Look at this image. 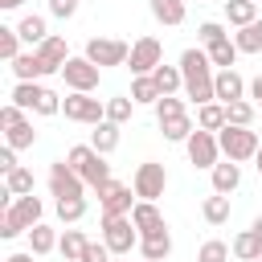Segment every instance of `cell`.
<instances>
[{
	"label": "cell",
	"instance_id": "obj_1",
	"mask_svg": "<svg viewBox=\"0 0 262 262\" xmlns=\"http://www.w3.org/2000/svg\"><path fill=\"white\" fill-rule=\"evenodd\" d=\"M180 74H184V98H192L196 106L217 102V90H213L217 74H213V61H209L205 49H196V45L184 49L180 53Z\"/></svg>",
	"mask_w": 262,
	"mask_h": 262
},
{
	"label": "cell",
	"instance_id": "obj_2",
	"mask_svg": "<svg viewBox=\"0 0 262 262\" xmlns=\"http://www.w3.org/2000/svg\"><path fill=\"white\" fill-rule=\"evenodd\" d=\"M66 164H70V168H74V172H78V176H82V180H86L94 192H98L106 180H115V176H111V164H106V156H98L90 143H78V147H70V151H66Z\"/></svg>",
	"mask_w": 262,
	"mask_h": 262
},
{
	"label": "cell",
	"instance_id": "obj_3",
	"mask_svg": "<svg viewBox=\"0 0 262 262\" xmlns=\"http://www.w3.org/2000/svg\"><path fill=\"white\" fill-rule=\"evenodd\" d=\"M217 143H221V156H225V160H233V164L254 160V156H258V147H262L258 131H250V127H229V123L217 131Z\"/></svg>",
	"mask_w": 262,
	"mask_h": 262
},
{
	"label": "cell",
	"instance_id": "obj_4",
	"mask_svg": "<svg viewBox=\"0 0 262 262\" xmlns=\"http://www.w3.org/2000/svg\"><path fill=\"white\" fill-rule=\"evenodd\" d=\"M102 242L115 258H127L139 246V229H135L131 217H102Z\"/></svg>",
	"mask_w": 262,
	"mask_h": 262
},
{
	"label": "cell",
	"instance_id": "obj_5",
	"mask_svg": "<svg viewBox=\"0 0 262 262\" xmlns=\"http://www.w3.org/2000/svg\"><path fill=\"white\" fill-rule=\"evenodd\" d=\"M61 115H66L70 123L98 127V123L106 119V102H102V98H90V94H78V90H70V94L61 98Z\"/></svg>",
	"mask_w": 262,
	"mask_h": 262
},
{
	"label": "cell",
	"instance_id": "obj_6",
	"mask_svg": "<svg viewBox=\"0 0 262 262\" xmlns=\"http://www.w3.org/2000/svg\"><path fill=\"white\" fill-rule=\"evenodd\" d=\"M82 57H90L98 70H102V66H127L131 45H127V41H119V37H90Z\"/></svg>",
	"mask_w": 262,
	"mask_h": 262
},
{
	"label": "cell",
	"instance_id": "obj_7",
	"mask_svg": "<svg viewBox=\"0 0 262 262\" xmlns=\"http://www.w3.org/2000/svg\"><path fill=\"white\" fill-rule=\"evenodd\" d=\"M131 188H135L139 201H156V196H164V188H168V168L156 164V160L139 164L135 176H131Z\"/></svg>",
	"mask_w": 262,
	"mask_h": 262
},
{
	"label": "cell",
	"instance_id": "obj_8",
	"mask_svg": "<svg viewBox=\"0 0 262 262\" xmlns=\"http://www.w3.org/2000/svg\"><path fill=\"white\" fill-rule=\"evenodd\" d=\"M135 188L131 184H123V180H106L102 188H98V209H102V217H131V209H135Z\"/></svg>",
	"mask_w": 262,
	"mask_h": 262
},
{
	"label": "cell",
	"instance_id": "obj_9",
	"mask_svg": "<svg viewBox=\"0 0 262 262\" xmlns=\"http://www.w3.org/2000/svg\"><path fill=\"white\" fill-rule=\"evenodd\" d=\"M184 151H188V164H192V168H209V172H213L217 160H221V143H217V135H213V131H201V127L188 135Z\"/></svg>",
	"mask_w": 262,
	"mask_h": 262
},
{
	"label": "cell",
	"instance_id": "obj_10",
	"mask_svg": "<svg viewBox=\"0 0 262 262\" xmlns=\"http://www.w3.org/2000/svg\"><path fill=\"white\" fill-rule=\"evenodd\" d=\"M98 74H102V70H98L90 57H70V61L61 66L66 86L78 90V94H94V90H98Z\"/></svg>",
	"mask_w": 262,
	"mask_h": 262
},
{
	"label": "cell",
	"instance_id": "obj_11",
	"mask_svg": "<svg viewBox=\"0 0 262 262\" xmlns=\"http://www.w3.org/2000/svg\"><path fill=\"white\" fill-rule=\"evenodd\" d=\"M127 66H131V74H135V78H143V74H156V66H164V45H160L156 37H139V41L131 45V57H127Z\"/></svg>",
	"mask_w": 262,
	"mask_h": 262
},
{
	"label": "cell",
	"instance_id": "obj_12",
	"mask_svg": "<svg viewBox=\"0 0 262 262\" xmlns=\"http://www.w3.org/2000/svg\"><path fill=\"white\" fill-rule=\"evenodd\" d=\"M82 188H86V180H82L66 160H53V164H49V192H53L57 201H66V196H82Z\"/></svg>",
	"mask_w": 262,
	"mask_h": 262
},
{
	"label": "cell",
	"instance_id": "obj_13",
	"mask_svg": "<svg viewBox=\"0 0 262 262\" xmlns=\"http://www.w3.org/2000/svg\"><path fill=\"white\" fill-rule=\"evenodd\" d=\"M213 90H217V102H242V98H250V82L237 74V70H217V82H213Z\"/></svg>",
	"mask_w": 262,
	"mask_h": 262
},
{
	"label": "cell",
	"instance_id": "obj_14",
	"mask_svg": "<svg viewBox=\"0 0 262 262\" xmlns=\"http://www.w3.org/2000/svg\"><path fill=\"white\" fill-rule=\"evenodd\" d=\"M131 221H135L139 237H151V233H164V229H168V221H164V213L156 209V201H135Z\"/></svg>",
	"mask_w": 262,
	"mask_h": 262
},
{
	"label": "cell",
	"instance_id": "obj_15",
	"mask_svg": "<svg viewBox=\"0 0 262 262\" xmlns=\"http://www.w3.org/2000/svg\"><path fill=\"white\" fill-rule=\"evenodd\" d=\"M37 57L45 61V70H49V74H61V66L70 61V49H66V37H53V33H49V37H45V41L37 45Z\"/></svg>",
	"mask_w": 262,
	"mask_h": 262
},
{
	"label": "cell",
	"instance_id": "obj_16",
	"mask_svg": "<svg viewBox=\"0 0 262 262\" xmlns=\"http://www.w3.org/2000/svg\"><path fill=\"white\" fill-rule=\"evenodd\" d=\"M45 90H49V86H41V82H16L8 102H12V106H20V111H37V106H41V98H45Z\"/></svg>",
	"mask_w": 262,
	"mask_h": 262
},
{
	"label": "cell",
	"instance_id": "obj_17",
	"mask_svg": "<svg viewBox=\"0 0 262 262\" xmlns=\"http://www.w3.org/2000/svg\"><path fill=\"white\" fill-rule=\"evenodd\" d=\"M25 229H33V225H41V213H45V205H41V196H16L12 201V209H8Z\"/></svg>",
	"mask_w": 262,
	"mask_h": 262
},
{
	"label": "cell",
	"instance_id": "obj_18",
	"mask_svg": "<svg viewBox=\"0 0 262 262\" xmlns=\"http://www.w3.org/2000/svg\"><path fill=\"white\" fill-rule=\"evenodd\" d=\"M147 8H151V16L160 20V25H168V29H176V25H184V0H147Z\"/></svg>",
	"mask_w": 262,
	"mask_h": 262
},
{
	"label": "cell",
	"instance_id": "obj_19",
	"mask_svg": "<svg viewBox=\"0 0 262 262\" xmlns=\"http://www.w3.org/2000/svg\"><path fill=\"white\" fill-rule=\"evenodd\" d=\"M12 74H16V82H37V78H45L49 70H45V61L37 57V49H29V53H20V57L12 61Z\"/></svg>",
	"mask_w": 262,
	"mask_h": 262
},
{
	"label": "cell",
	"instance_id": "obj_20",
	"mask_svg": "<svg viewBox=\"0 0 262 262\" xmlns=\"http://www.w3.org/2000/svg\"><path fill=\"white\" fill-rule=\"evenodd\" d=\"M90 147L98 151V156H111L115 147H119V123H111V119H102L94 131H90Z\"/></svg>",
	"mask_w": 262,
	"mask_h": 262
},
{
	"label": "cell",
	"instance_id": "obj_21",
	"mask_svg": "<svg viewBox=\"0 0 262 262\" xmlns=\"http://www.w3.org/2000/svg\"><path fill=\"white\" fill-rule=\"evenodd\" d=\"M86 246H90V237H86L82 229H66L61 242H57V254H61V262H82Z\"/></svg>",
	"mask_w": 262,
	"mask_h": 262
},
{
	"label": "cell",
	"instance_id": "obj_22",
	"mask_svg": "<svg viewBox=\"0 0 262 262\" xmlns=\"http://www.w3.org/2000/svg\"><path fill=\"white\" fill-rule=\"evenodd\" d=\"M139 254H143V262H164V258L172 254V233L164 229V233L139 237Z\"/></svg>",
	"mask_w": 262,
	"mask_h": 262
},
{
	"label": "cell",
	"instance_id": "obj_23",
	"mask_svg": "<svg viewBox=\"0 0 262 262\" xmlns=\"http://www.w3.org/2000/svg\"><path fill=\"white\" fill-rule=\"evenodd\" d=\"M229 250H233V258H237V262H258V258H262V237H258L254 229H242V233L233 237V246H229Z\"/></svg>",
	"mask_w": 262,
	"mask_h": 262
},
{
	"label": "cell",
	"instance_id": "obj_24",
	"mask_svg": "<svg viewBox=\"0 0 262 262\" xmlns=\"http://www.w3.org/2000/svg\"><path fill=\"white\" fill-rule=\"evenodd\" d=\"M16 33H20V41L25 45H41L45 37H49V25H45V16H37V12H29V16H20V25H16Z\"/></svg>",
	"mask_w": 262,
	"mask_h": 262
},
{
	"label": "cell",
	"instance_id": "obj_25",
	"mask_svg": "<svg viewBox=\"0 0 262 262\" xmlns=\"http://www.w3.org/2000/svg\"><path fill=\"white\" fill-rule=\"evenodd\" d=\"M237 184H242V168H237L233 160H225V164H217V168H213V192L229 196Z\"/></svg>",
	"mask_w": 262,
	"mask_h": 262
},
{
	"label": "cell",
	"instance_id": "obj_26",
	"mask_svg": "<svg viewBox=\"0 0 262 262\" xmlns=\"http://www.w3.org/2000/svg\"><path fill=\"white\" fill-rule=\"evenodd\" d=\"M4 143H8L12 151H25V147H33V143H37V131H33V123H29V119H20V123L4 127Z\"/></svg>",
	"mask_w": 262,
	"mask_h": 262
},
{
	"label": "cell",
	"instance_id": "obj_27",
	"mask_svg": "<svg viewBox=\"0 0 262 262\" xmlns=\"http://www.w3.org/2000/svg\"><path fill=\"white\" fill-rule=\"evenodd\" d=\"M225 20L237 25V29H246V25L258 20V4L254 0H225Z\"/></svg>",
	"mask_w": 262,
	"mask_h": 262
},
{
	"label": "cell",
	"instance_id": "obj_28",
	"mask_svg": "<svg viewBox=\"0 0 262 262\" xmlns=\"http://www.w3.org/2000/svg\"><path fill=\"white\" fill-rule=\"evenodd\" d=\"M196 127L217 135V131L225 127V102H205V106H196Z\"/></svg>",
	"mask_w": 262,
	"mask_h": 262
},
{
	"label": "cell",
	"instance_id": "obj_29",
	"mask_svg": "<svg viewBox=\"0 0 262 262\" xmlns=\"http://www.w3.org/2000/svg\"><path fill=\"white\" fill-rule=\"evenodd\" d=\"M57 242H61V237H57V233H53V229H49L45 221L29 229V246H33V254H37V258H45V254H53V250H57Z\"/></svg>",
	"mask_w": 262,
	"mask_h": 262
},
{
	"label": "cell",
	"instance_id": "obj_30",
	"mask_svg": "<svg viewBox=\"0 0 262 262\" xmlns=\"http://www.w3.org/2000/svg\"><path fill=\"white\" fill-rule=\"evenodd\" d=\"M233 45H237V53H262V16L254 25H246V29H237Z\"/></svg>",
	"mask_w": 262,
	"mask_h": 262
},
{
	"label": "cell",
	"instance_id": "obj_31",
	"mask_svg": "<svg viewBox=\"0 0 262 262\" xmlns=\"http://www.w3.org/2000/svg\"><path fill=\"white\" fill-rule=\"evenodd\" d=\"M254 119H258V106H254L250 98L225 106V123H229V127H254Z\"/></svg>",
	"mask_w": 262,
	"mask_h": 262
},
{
	"label": "cell",
	"instance_id": "obj_32",
	"mask_svg": "<svg viewBox=\"0 0 262 262\" xmlns=\"http://www.w3.org/2000/svg\"><path fill=\"white\" fill-rule=\"evenodd\" d=\"M160 131H164V139H168V143H188V135H192L196 127H192V119H188V115H176V119H164V123H160Z\"/></svg>",
	"mask_w": 262,
	"mask_h": 262
},
{
	"label": "cell",
	"instance_id": "obj_33",
	"mask_svg": "<svg viewBox=\"0 0 262 262\" xmlns=\"http://www.w3.org/2000/svg\"><path fill=\"white\" fill-rule=\"evenodd\" d=\"M201 217H205L209 225H225V221H229V196H221V192L205 196V205H201Z\"/></svg>",
	"mask_w": 262,
	"mask_h": 262
},
{
	"label": "cell",
	"instance_id": "obj_34",
	"mask_svg": "<svg viewBox=\"0 0 262 262\" xmlns=\"http://www.w3.org/2000/svg\"><path fill=\"white\" fill-rule=\"evenodd\" d=\"M156 86H160V94H176V90H184V74H180V66H156Z\"/></svg>",
	"mask_w": 262,
	"mask_h": 262
},
{
	"label": "cell",
	"instance_id": "obj_35",
	"mask_svg": "<svg viewBox=\"0 0 262 262\" xmlns=\"http://www.w3.org/2000/svg\"><path fill=\"white\" fill-rule=\"evenodd\" d=\"M160 98H164V94H160V86H156L151 74H143V78L131 82V102H147V106H156Z\"/></svg>",
	"mask_w": 262,
	"mask_h": 262
},
{
	"label": "cell",
	"instance_id": "obj_36",
	"mask_svg": "<svg viewBox=\"0 0 262 262\" xmlns=\"http://www.w3.org/2000/svg\"><path fill=\"white\" fill-rule=\"evenodd\" d=\"M209 53V61L217 66V70H233V61H237V45H233V37H225V41H217L213 49H205Z\"/></svg>",
	"mask_w": 262,
	"mask_h": 262
},
{
	"label": "cell",
	"instance_id": "obj_37",
	"mask_svg": "<svg viewBox=\"0 0 262 262\" xmlns=\"http://www.w3.org/2000/svg\"><path fill=\"white\" fill-rule=\"evenodd\" d=\"M86 196H66V201H57V217L66 221V225H78L82 217H86Z\"/></svg>",
	"mask_w": 262,
	"mask_h": 262
},
{
	"label": "cell",
	"instance_id": "obj_38",
	"mask_svg": "<svg viewBox=\"0 0 262 262\" xmlns=\"http://www.w3.org/2000/svg\"><path fill=\"white\" fill-rule=\"evenodd\" d=\"M20 45H25V41H20V33H16V29H8V25H0V57H4L8 66L20 57Z\"/></svg>",
	"mask_w": 262,
	"mask_h": 262
},
{
	"label": "cell",
	"instance_id": "obj_39",
	"mask_svg": "<svg viewBox=\"0 0 262 262\" xmlns=\"http://www.w3.org/2000/svg\"><path fill=\"white\" fill-rule=\"evenodd\" d=\"M4 188H8L12 196H33V172H29V168L8 172V176H4Z\"/></svg>",
	"mask_w": 262,
	"mask_h": 262
},
{
	"label": "cell",
	"instance_id": "obj_40",
	"mask_svg": "<svg viewBox=\"0 0 262 262\" xmlns=\"http://www.w3.org/2000/svg\"><path fill=\"white\" fill-rule=\"evenodd\" d=\"M131 111H135V102H131V98H106V119H111V123H119V127H123V123L131 119Z\"/></svg>",
	"mask_w": 262,
	"mask_h": 262
},
{
	"label": "cell",
	"instance_id": "obj_41",
	"mask_svg": "<svg viewBox=\"0 0 262 262\" xmlns=\"http://www.w3.org/2000/svg\"><path fill=\"white\" fill-rule=\"evenodd\" d=\"M176 115H188V111H184V98H176V94H164V98L156 102V119L164 123V119H176Z\"/></svg>",
	"mask_w": 262,
	"mask_h": 262
},
{
	"label": "cell",
	"instance_id": "obj_42",
	"mask_svg": "<svg viewBox=\"0 0 262 262\" xmlns=\"http://www.w3.org/2000/svg\"><path fill=\"white\" fill-rule=\"evenodd\" d=\"M196 262H229V246L213 237V242H205V246L196 250Z\"/></svg>",
	"mask_w": 262,
	"mask_h": 262
},
{
	"label": "cell",
	"instance_id": "obj_43",
	"mask_svg": "<svg viewBox=\"0 0 262 262\" xmlns=\"http://www.w3.org/2000/svg\"><path fill=\"white\" fill-rule=\"evenodd\" d=\"M225 37H229V33H225L217 20H205V25L196 29V41H201L205 49H213V45H217V41H225Z\"/></svg>",
	"mask_w": 262,
	"mask_h": 262
},
{
	"label": "cell",
	"instance_id": "obj_44",
	"mask_svg": "<svg viewBox=\"0 0 262 262\" xmlns=\"http://www.w3.org/2000/svg\"><path fill=\"white\" fill-rule=\"evenodd\" d=\"M20 233H29V229H25V225L4 209V213H0V237H4V242H12V237H20Z\"/></svg>",
	"mask_w": 262,
	"mask_h": 262
},
{
	"label": "cell",
	"instance_id": "obj_45",
	"mask_svg": "<svg viewBox=\"0 0 262 262\" xmlns=\"http://www.w3.org/2000/svg\"><path fill=\"white\" fill-rule=\"evenodd\" d=\"M111 258H115V254L106 250V242H90L86 254H82V262H111Z\"/></svg>",
	"mask_w": 262,
	"mask_h": 262
},
{
	"label": "cell",
	"instance_id": "obj_46",
	"mask_svg": "<svg viewBox=\"0 0 262 262\" xmlns=\"http://www.w3.org/2000/svg\"><path fill=\"white\" fill-rule=\"evenodd\" d=\"M49 12H53L57 20H70V16L78 12V0H49Z\"/></svg>",
	"mask_w": 262,
	"mask_h": 262
},
{
	"label": "cell",
	"instance_id": "obj_47",
	"mask_svg": "<svg viewBox=\"0 0 262 262\" xmlns=\"http://www.w3.org/2000/svg\"><path fill=\"white\" fill-rule=\"evenodd\" d=\"M20 119H25V111H20V106H12V102H4V106H0V127H12V123H20Z\"/></svg>",
	"mask_w": 262,
	"mask_h": 262
},
{
	"label": "cell",
	"instance_id": "obj_48",
	"mask_svg": "<svg viewBox=\"0 0 262 262\" xmlns=\"http://www.w3.org/2000/svg\"><path fill=\"white\" fill-rule=\"evenodd\" d=\"M16 168H20V164H16V151L4 143V147H0V172L8 176V172H16Z\"/></svg>",
	"mask_w": 262,
	"mask_h": 262
},
{
	"label": "cell",
	"instance_id": "obj_49",
	"mask_svg": "<svg viewBox=\"0 0 262 262\" xmlns=\"http://www.w3.org/2000/svg\"><path fill=\"white\" fill-rule=\"evenodd\" d=\"M250 102L262 111V74H258V78H250Z\"/></svg>",
	"mask_w": 262,
	"mask_h": 262
},
{
	"label": "cell",
	"instance_id": "obj_50",
	"mask_svg": "<svg viewBox=\"0 0 262 262\" xmlns=\"http://www.w3.org/2000/svg\"><path fill=\"white\" fill-rule=\"evenodd\" d=\"M4 262H33V254H8Z\"/></svg>",
	"mask_w": 262,
	"mask_h": 262
},
{
	"label": "cell",
	"instance_id": "obj_51",
	"mask_svg": "<svg viewBox=\"0 0 262 262\" xmlns=\"http://www.w3.org/2000/svg\"><path fill=\"white\" fill-rule=\"evenodd\" d=\"M20 4H25V0H0V8H8V12H12V8H20Z\"/></svg>",
	"mask_w": 262,
	"mask_h": 262
},
{
	"label": "cell",
	"instance_id": "obj_52",
	"mask_svg": "<svg viewBox=\"0 0 262 262\" xmlns=\"http://www.w3.org/2000/svg\"><path fill=\"white\" fill-rule=\"evenodd\" d=\"M250 229H254V233H258V237H262V213H258V217H254V225H250Z\"/></svg>",
	"mask_w": 262,
	"mask_h": 262
},
{
	"label": "cell",
	"instance_id": "obj_53",
	"mask_svg": "<svg viewBox=\"0 0 262 262\" xmlns=\"http://www.w3.org/2000/svg\"><path fill=\"white\" fill-rule=\"evenodd\" d=\"M254 168H258V176H262V147H258V156H254Z\"/></svg>",
	"mask_w": 262,
	"mask_h": 262
},
{
	"label": "cell",
	"instance_id": "obj_54",
	"mask_svg": "<svg viewBox=\"0 0 262 262\" xmlns=\"http://www.w3.org/2000/svg\"><path fill=\"white\" fill-rule=\"evenodd\" d=\"M111 262H123V258H111Z\"/></svg>",
	"mask_w": 262,
	"mask_h": 262
},
{
	"label": "cell",
	"instance_id": "obj_55",
	"mask_svg": "<svg viewBox=\"0 0 262 262\" xmlns=\"http://www.w3.org/2000/svg\"><path fill=\"white\" fill-rule=\"evenodd\" d=\"M258 119H262V111H258Z\"/></svg>",
	"mask_w": 262,
	"mask_h": 262
},
{
	"label": "cell",
	"instance_id": "obj_56",
	"mask_svg": "<svg viewBox=\"0 0 262 262\" xmlns=\"http://www.w3.org/2000/svg\"><path fill=\"white\" fill-rule=\"evenodd\" d=\"M196 4H205V0H196Z\"/></svg>",
	"mask_w": 262,
	"mask_h": 262
},
{
	"label": "cell",
	"instance_id": "obj_57",
	"mask_svg": "<svg viewBox=\"0 0 262 262\" xmlns=\"http://www.w3.org/2000/svg\"><path fill=\"white\" fill-rule=\"evenodd\" d=\"M78 4H82V0H78Z\"/></svg>",
	"mask_w": 262,
	"mask_h": 262
},
{
	"label": "cell",
	"instance_id": "obj_58",
	"mask_svg": "<svg viewBox=\"0 0 262 262\" xmlns=\"http://www.w3.org/2000/svg\"><path fill=\"white\" fill-rule=\"evenodd\" d=\"M254 4H258V0H254Z\"/></svg>",
	"mask_w": 262,
	"mask_h": 262
},
{
	"label": "cell",
	"instance_id": "obj_59",
	"mask_svg": "<svg viewBox=\"0 0 262 262\" xmlns=\"http://www.w3.org/2000/svg\"><path fill=\"white\" fill-rule=\"evenodd\" d=\"M258 262H262V258H258Z\"/></svg>",
	"mask_w": 262,
	"mask_h": 262
}]
</instances>
